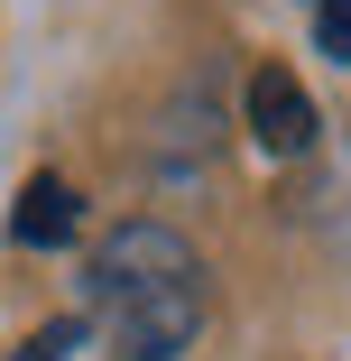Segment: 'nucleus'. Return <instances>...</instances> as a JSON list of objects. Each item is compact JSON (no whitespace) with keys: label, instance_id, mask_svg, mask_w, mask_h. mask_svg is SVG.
I'll list each match as a JSON object with an SVG mask.
<instances>
[{"label":"nucleus","instance_id":"obj_3","mask_svg":"<svg viewBox=\"0 0 351 361\" xmlns=\"http://www.w3.org/2000/svg\"><path fill=\"white\" fill-rule=\"evenodd\" d=\"M75 232H84L75 185H65V176H28V185H19V213H10V241H19V250H65Z\"/></svg>","mask_w":351,"mask_h":361},{"label":"nucleus","instance_id":"obj_4","mask_svg":"<svg viewBox=\"0 0 351 361\" xmlns=\"http://www.w3.org/2000/svg\"><path fill=\"white\" fill-rule=\"evenodd\" d=\"M305 19H314V47L333 65H351V0H305Z\"/></svg>","mask_w":351,"mask_h":361},{"label":"nucleus","instance_id":"obj_5","mask_svg":"<svg viewBox=\"0 0 351 361\" xmlns=\"http://www.w3.org/2000/svg\"><path fill=\"white\" fill-rule=\"evenodd\" d=\"M75 343H84V324L65 315V324H46V334H28V352H19V361H65Z\"/></svg>","mask_w":351,"mask_h":361},{"label":"nucleus","instance_id":"obj_1","mask_svg":"<svg viewBox=\"0 0 351 361\" xmlns=\"http://www.w3.org/2000/svg\"><path fill=\"white\" fill-rule=\"evenodd\" d=\"M84 306H93L111 361H185L203 334V259L176 223L129 213V223H111L93 241Z\"/></svg>","mask_w":351,"mask_h":361},{"label":"nucleus","instance_id":"obj_2","mask_svg":"<svg viewBox=\"0 0 351 361\" xmlns=\"http://www.w3.org/2000/svg\"><path fill=\"white\" fill-rule=\"evenodd\" d=\"M314 130H324V121H314L305 84L287 75V65H259V75H250V139H259L268 158H305Z\"/></svg>","mask_w":351,"mask_h":361}]
</instances>
